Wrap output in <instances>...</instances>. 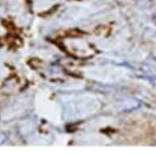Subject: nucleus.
Returning a JSON list of instances; mask_svg holds the SVG:
<instances>
[{"mask_svg": "<svg viewBox=\"0 0 156 156\" xmlns=\"http://www.w3.org/2000/svg\"><path fill=\"white\" fill-rule=\"evenodd\" d=\"M3 142H4V138H3L2 135H0V145H1L2 143H3Z\"/></svg>", "mask_w": 156, "mask_h": 156, "instance_id": "1", "label": "nucleus"}]
</instances>
